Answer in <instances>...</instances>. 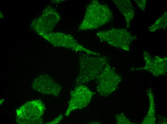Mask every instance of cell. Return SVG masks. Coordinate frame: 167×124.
Instances as JSON below:
<instances>
[{
    "mask_svg": "<svg viewBox=\"0 0 167 124\" xmlns=\"http://www.w3.org/2000/svg\"><path fill=\"white\" fill-rule=\"evenodd\" d=\"M100 41L113 46L128 51L130 45L136 36L132 35L126 29L113 28L101 31L96 34Z\"/></svg>",
    "mask_w": 167,
    "mask_h": 124,
    "instance_id": "3",
    "label": "cell"
},
{
    "mask_svg": "<svg viewBox=\"0 0 167 124\" xmlns=\"http://www.w3.org/2000/svg\"><path fill=\"white\" fill-rule=\"evenodd\" d=\"M113 19L112 11L107 5L93 0L87 7L78 30L95 29L111 22Z\"/></svg>",
    "mask_w": 167,
    "mask_h": 124,
    "instance_id": "1",
    "label": "cell"
},
{
    "mask_svg": "<svg viewBox=\"0 0 167 124\" xmlns=\"http://www.w3.org/2000/svg\"><path fill=\"white\" fill-rule=\"evenodd\" d=\"M79 59L80 70L76 81L78 85L95 79L108 63V60L106 56L87 54H82Z\"/></svg>",
    "mask_w": 167,
    "mask_h": 124,
    "instance_id": "2",
    "label": "cell"
},
{
    "mask_svg": "<svg viewBox=\"0 0 167 124\" xmlns=\"http://www.w3.org/2000/svg\"><path fill=\"white\" fill-rule=\"evenodd\" d=\"M138 7L142 11H144L147 5L146 0H134Z\"/></svg>",
    "mask_w": 167,
    "mask_h": 124,
    "instance_id": "9",
    "label": "cell"
},
{
    "mask_svg": "<svg viewBox=\"0 0 167 124\" xmlns=\"http://www.w3.org/2000/svg\"><path fill=\"white\" fill-rule=\"evenodd\" d=\"M93 92L87 87L81 84L78 85L71 93L68 107L65 115L76 109H81L86 107L90 101Z\"/></svg>",
    "mask_w": 167,
    "mask_h": 124,
    "instance_id": "5",
    "label": "cell"
},
{
    "mask_svg": "<svg viewBox=\"0 0 167 124\" xmlns=\"http://www.w3.org/2000/svg\"><path fill=\"white\" fill-rule=\"evenodd\" d=\"M55 33L56 40V45L57 46L66 47L76 52H84L91 55H97V52L89 50L80 44L71 35L60 32Z\"/></svg>",
    "mask_w": 167,
    "mask_h": 124,
    "instance_id": "6",
    "label": "cell"
},
{
    "mask_svg": "<svg viewBox=\"0 0 167 124\" xmlns=\"http://www.w3.org/2000/svg\"><path fill=\"white\" fill-rule=\"evenodd\" d=\"M167 26V13L165 11L162 15L148 27V29L150 32H153L160 29H165Z\"/></svg>",
    "mask_w": 167,
    "mask_h": 124,
    "instance_id": "8",
    "label": "cell"
},
{
    "mask_svg": "<svg viewBox=\"0 0 167 124\" xmlns=\"http://www.w3.org/2000/svg\"><path fill=\"white\" fill-rule=\"evenodd\" d=\"M112 1L124 16L127 28L135 16V9L129 0H113Z\"/></svg>",
    "mask_w": 167,
    "mask_h": 124,
    "instance_id": "7",
    "label": "cell"
},
{
    "mask_svg": "<svg viewBox=\"0 0 167 124\" xmlns=\"http://www.w3.org/2000/svg\"><path fill=\"white\" fill-rule=\"evenodd\" d=\"M95 79L97 92L106 96L116 90L121 79L108 63Z\"/></svg>",
    "mask_w": 167,
    "mask_h": 124,
    "instance_id": "4",
    "label": "cell"
}]
</instances>
